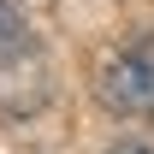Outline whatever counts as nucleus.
Here are the masks:
<instances>
[{
  "label": "nucleus",
  "instance_id": "obj_1",
  "mask_svg": "<svg viewBox=\"0 0 154 154\" xmlns=\"http://www.w3.org/2000/svg\"><path fill=\"white\" fill-rule=\"evenodd\" d=\"M101 101L119 113H154V42H136L101 71Z\"/></svg>",
  "mask_w": 154,
  "mask_h": 154
},
{
  "label": "nucleus",
  "instance_id": "obj_2",
  "mask_svg": "<svg viewBox=\"0 0 154 154\" xmlns=\"http://www.w3.org/2000/svg\"><path fill=\"white\" fill-rule=\"evenodd\" d=\"M18 54H30V30H24V18L0 0V65H12Z\"/></svg>",
  "mask_w": 154,
  "mask_h": 154
},
{
  "label": "nucleus",
  "instance_id": "obj_3",
  "mask_svg": "<svg viewBox=\"0 0 154 154\" xmlns=\"http://www.w3.org/2000/svg\"><path fill=\"white\" fill-rule=\"evenodd\" d=\"M113 154H154V142H119Z\"/></svg>",
  "mask_w": 154,
  "mask_h": 154
}]
</instances>
